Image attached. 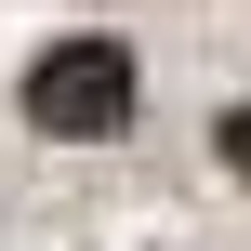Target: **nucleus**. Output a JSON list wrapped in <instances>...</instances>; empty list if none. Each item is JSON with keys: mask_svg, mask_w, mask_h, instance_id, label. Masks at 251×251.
I'll return each instance as SVG.
<instances>
[{"mask_svg": "<svg viewBox=\"0 0 251 251\" xmlns=\"http://www.w3.org/2000/svg\"><path fill=\"white\" fill-rule=\"evenodd\" d=\"M119 119H132V53H119V40H53V53L26 66V132L106 146Z\"/></svg>", "mask_w": 251, "mask_h": 251, "instance_id": "f257e3e1", "label": "nucleus"}, {"mask_svg": "<svg viewBox=\"0 0 251 251\" xmlns=\"http://www.w3.org/2000/svg\"><path fill=\"white\" fill-rule=\"evenodd\" d=\"M212 146H225V172L251 185V106H225V119H212Z\"/></svg>", "mask_w": 251, "mask_h": 251, "instance_id": "f03ea898", "label": "nucleus"}]
</instances>
